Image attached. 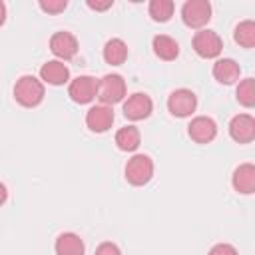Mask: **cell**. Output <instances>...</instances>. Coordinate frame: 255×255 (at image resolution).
Masks as SVG:
<instances>
[{
  "label": "cell",
  "instance_id": "cell-3",
  "mask_svg": "<svg viewBox=\"0 0 255 255\" xmlns=\"http://www.w3.org/2000/svg\"><path fill=\"white\" fill-rule=\"evenodd\" d=\"M153 177V161L149 155L145 153H135L133 157L128 159L126 163V179L139 187V185H145L149 179Z\"/></svg>",
  "mask_w": 255,
  "mask_h": 255
},
{
  "label": "cell",
  "instance_id": "cell-21",
  "mask_svg": "<svg viewBox=\"0 0 255 255\" xmlns=\"http://www.w3.org/2000/svg\"><path fill=\"white\" fill-rule=\"evenodd\" d=\"M173 2L171 0H151L149 2V16L155 22H167L173 16Z\"/></svg>",
  "mask_w": 255,
  "mask_h": 255
},
{
  "label": "cell",
  "instance_id": "cell-4",
  "mask_svg": "<svg viewBox=\"0 0 255 255\" xmlns=\"http://www.w3.org/2000/svg\"><path fill=\"white\" fill-rule=\"evenodd\" d=\"M181 20L187 28H203L211 20V4L207 0H187L181 6Z\"/></svg>",
  "mask_w": 255,
  "mask_h": 255
},
{
  "label": "cell",
  "instance_id": "cell-11",
  "mask_svg": "<svg viewBox=\"0 0 255 255\" xmlns=\"http://www.w3.org/2000/svg\"><path fill=\"white\" fill-rule=\"evenodd\" d=\"M229 135L237 143H251L255 139V120L249 114H237L229 122Z\"/></svg>",
  "mask_w": 255,
  "mask_h": 255
},
{
  "label": "cell",
  "instance_id": "cell-20",
  "mask_svg": "<svg viewBox=\"0 0 255 255\" xmlns=\"http://www.w3.org/2000/svg\"><path fill=\"white\" fill-rule=\"evenodd\" d=\"M233 38L239 46L243 48H253L255 46V22L253 20H243L235 26Z\"/></svg>",
  "mask_w": 255,
  "mask_h": 255
},
{
  "label": "cell",
  "instance_id": "cell-17",
  "mask_svg": "<svg viewBox=\"0 0 255 255\" xmlns=\"http://www.w3.org/2000/svg\"><path fill=\"white\" fill-rule=\"evenodd\" d=\"M151 48H153V54L165 62H171L179 56V44L171 36H165V34H157L151 40Z\"/></svg>",
  "mask_w": 255,
  "mask_h": 255
},
{
  "label": "cell",
  "instance_id": "cell-25",
  "mask_svg": "<svg viewBox=\"0 0 255 255\" xmlns=\"http://www.w3.org/2000/svg\"><path fill=\"white\" fill-rule=\"evenodd\" d=\"M207 255H239V253H237V249H235L233 245H229V243H217V245H213V247L209 249Z\"/></svg>",
  "mask_w": 255,
  "mask_h": 255
},
{
  "label": "cell",
  "instance_id": "cell-2",
  "mask_svg": "<svg viewBox=\"0 0 255 255\" xmlns=\"http://www.w3.org/2000/svg\"><path fill=\"white\" fill-rule=\"evenodd\" d=\"M126 96V80L120 74H106L102 80H98V100L104 106H114L122 102Z\"/></svg>",
  "mask_w": 255,
  "mask_h": 255
},
{
  "label": "cell",
  "instance_id": "cell-24",
  "mask_svg": "<svg viewBox=\"0 0 255 255\" xmlns=\"http://www.w3.org/2000/svg\"><path fill=\"white\" fill-rule=\"evenodd\" d=\"M94 255H122V251H120V247H118L116 243L104 241V243H100V245L96 247V253H94Z\"/></svg>",
  "mask_w": 255,
  "mask_h": 255
},
{
  "label": "cell",
  "instance_id": "cell-19",
  "mask_svg": "<svg viewBox=\"0 0 255 255\" xmlns=\"http://www.w3.org/2000/svg\"><path fill=\"white\" fill-rule=\"evenodd\" d=\"M139 129L135 126H126L116 131V145L122 151H135L139 147Z\"/></svg>",
  "mask_w": 255,
  "mask_h": 255
},
{
  "label": "cell",
  "instance_id": "cell-27",
  "mask_svg": "<svg viewBox=\"0 0 255 255\" xmlns=\"http://www.w3.org/2000/svg\"><path fill=\"white\" fill-rule=\"evenodd\" d=\"M6 199H8V189H6V185L0 181V205H4Z\"/></svg>",
  "mask_w": 255,
  "mask_h": 255
},
{
  "label": "cell",
  "instance_id": "cell-7",
  "mask_svg": "<svg viewBox=\"0 0 255 255\" xmlns=\"http://www.w3.org/2000/svg\"><path fill=\"white\" fill-rule=\"evenodd\" d=\"M68 96L76 104H90L98 96V80L94 76H78L68 86Z\"/></svg>",
  "mask_w": 255,
  "mask_h": 255
},
{
  "label": "cell",
  "instance_id": "cell-5",
  "mask_svg": "<svg viewBox=\"0 0 255 255\" xmlns=\"http://www.w3.org/2000/svg\"><path fill=\"white\" fill-rule=\"evenodd\" d=\"M191 44H193L195 54L205 58V60L207 58H217L221 54V50H223V40L213 30H199V32H195Z\"/></svg>",
  "mask_w": 255,
  "mask_h": 255
},
{
  "label": "cell",
  "instance_id": "cell-26",
  "mask_svg": "<svg viewBox=\"0 0 255 255\" xmlns=\"http://www.w3.org/2000/svg\"><path fill=\"white\" fill-rule=\"evenodd\" d=\"M88 4V8H92V10H108V8H112L114 6V0H106V2H96V0H88L86 2Z\"/></svg>",
  "mask_w": 255,
  "mask_h": 255
},
{
  "label": "cell",
  "instance_id": "cell-14",
  "mask_svg": "<svg viewBox=\"0 0 255 255\" xmlns=\"http://www.w3.org/2000/svg\"><path fill=\"white\" fill-rule=\"evenodd\" d=\"M40 78L50 86H64L70 80V70L60 60H48L40 68Z\"/></svg>",
  "mask_w": 255,
  "mask_h": 255
},
{
  "label": "cell",
  "instance_id": "cell-28",
  "mask_svg": "<svg viewBox=\"0 0 255 255\" xmlns=\"http://www.w3.org/2000/svg\"><path fill=\"white\" fill-rule=\"evenodd\" d=\"M4 20H6V6H4V2L0 0V26L4 24Z\"/></svg>",
  "mask_w": 255,
  "mask_h": 255
},
{
  "label": "cell",
  "instance_id": "cell-1",
  "mask_svg": "<svg viewBox=\"0 0 255 255\" xmlns=\"http://www.w3.org/2000/svg\"><path fill=\"white\" fill-rule=\"evenodd\" d=\"M44 94H46L44 84L36 76L26 74V76L18 78L16 84H14V98L24 108H36L44 100Z\"/></svg>",
  "mask_w": 255,
  "mask_h": 255
},
{
  "label": "cell",
  "instance_id": "cell-22",
  "mask_svg": "<svg viewBox=\"0 0 255 255\" xmlns=\"http://www.w3.org/2000/svg\"><path fill=\"white\" fill-rule=\"evenodd\" d=\"M237 102L245 108H253L255 106V80L253 78H245L239 82L237 86Z\"/></svg>",
  "mask_w": 255,
  "mask_h": 255
},
{
  "label": "cell",
  "instance_id": "cell-12",
  "mask_svg": "<svg viewBox=\"0 0 255 255\" xmlns=\"http://www.w3.org/2000/svg\"><path fill=\"white\" fill-rule=\"evenodd\" d=\"M112 124H114V110L110 106H104V104L92 106L88 110V114H86V126L94 133L108 131L112 128Z\"/></svg>",
  "mask_w": 255,
  "mask_h": 255
},
{
  "label": "cell",
  "instance_id": "cell-16",
  "mask_svg": "<svg viewBox=\"0 0 255 255\" xmlns=\"http://www.w3.org/2000/svg\"><path fill=\"white\" fill-rule=\"evenodd\" d=\"M54 249H56V255H84V251H86L82 237L72 231L60 233Z\"/></svg>",
  "mask_w": 255,
  "mask_h": 255
},
{
  "label": "cell",
  "instance_id": "cell-15",
  "mask_svg": "<svg viewBox=\"0 0 255 255\" xmlns=\"http://www.w3.org/2000/svg\"><path fill=\"white\" fill-rule=\"evenodd\" d=\"M239 74H241V68L235 60L231 58H221L213 64V78L219 82V84H225V86H231L239 80Z\"/></svg>",
  "mask_w": 255,
  "mask_h": 255
},
{
  "label": "cell",
  "instance_id": "cell-6",
  "mask_svg": "<svg viewBox=\"0 0 255 255\" xmlns=\"http://www.w3.org/2000/svg\"><path fill=\"white\" fill-rule=\"evenodd\" d=\"M195 108H197V98L187 88L173 90L169 94V98H167V110L175 118H187V116H191L195 112Z\"/></svg>",
  "mask_w": 255,
  "mask_h": 255
},
{
  "label": "cell",
  "instance_id": "cell-13",
  "mask_svg": "<svg viewBox=\"0 0 255 255\" xmlns=\"http://www.w3.org/2000/svg\"><path fill=\"white\" fill-rule=\"evenodd\" d=\"M233 189L243 195H251L255 191V165L253 163H241L235 167L231 175Z\"/></svg>",
  "mask_w": 255,
  "mask_h": 255
},
{
  "label": "cell",
  "instance_id": "cell-23",
  "mask_svg": "<svg viewBox=\"0 0 255 255\" xmlns=\"http://www.w3.org/2000/svg\"><path fill=\"white\" fill-rule=\"evenodd\" d=\"M38 6H40L44 12H48V14H60V12L66 10L68 2H66V0H40Z\"/></svg>",
  "mask_w": 255,
  "mask_h": 255
},
{
  "label": "cell",
  "instance_id": "cell-18",
  "mask_svg": "<svg viewBox=\"0 0 255 255\" xmlns=\"http://www.w3.org/2000/svg\"><path fill=\"white\" fill-rule=\"evenodd\" d=\"M128 58V44L122 38H112L104 46V60L110 66H120Z\"/></svg>",
  "mask_w": 255,
  "mask_h": 255
},
{
  "label": "cell",
  "instance_id": "cell-8",
  "mask_svg": "<svg viewBox=\"0 0 255 255\" xmlns=\"http://www.w3.org/2000/svg\"><path fill=\"white\" fill-rule=\"evenodd\" d=\"M153 110V102L147 94L143 92H135L131 94L126 102H124V116L131 122H139V120H145Z\"/></svg>",
  "mask_w": 255,
  "mask_h": 255
},
{
  "label": "cell",
  "instance_id": "cell-9",
  "mask_svg": "<svg viewBox=\"0 0 255 255\" xmlns=\"http://www.w3.org/2000/svg\"><path fill=\"white\" fill-rule=\"evenodd\" d=\"M50 50L60 62L72 60L78 54V40H76V36L72 32H66V30L56 32L50 38Z\"/></svg>",
  "mask_w": 255,
  "mask_h": 255
},
{
  "label": "cell",
  "instance_id": "cell-10",
  "mask_svg": "<svg viewBox=\"0 0 255 255\" xmlns=\"http://www.w3.org/2000/svg\"><path fill=\"white\" fill-rule=\"evenodd\" d=\"M187 133L195 143H209L217 135V124H215V120H211L207 116H197L189 122Z\"/></svg>",
  "mask_w": 255,
  "mask_h": 255
}]
</instances>
